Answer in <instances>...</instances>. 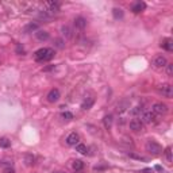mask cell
<instances>
[{
	"instance_id": "cell-1",
	"label": "cell",
	"mask_w": 173,
	"mask_h": 173,
	"mask_svg": "<svg viewBox=\"0 0 173 173\" xmlns=\"http://www.w3.org/2000/svg\"><path fill=\"white\" fill-rule=\"evenodd\" d=\"M35 61L38 62H46L50 61L51 58L54 57V49L51 47H42L39 50L35 51Z\"/></svg>"
},
{
	"instance_id": "cell-2",
	"label": "cell",
	"mask_w": 173,
	"mask_h": 173,
	"mask_svg": "<svg viewBox=\"0 0 173 173\" xmlns=\"http://www.w3.org/2000/svg\"><path fill=\"white\" fill-rule=\"evenodd\" d=\"M146 150L149 151V153H151L153 156H158L159 153L162 151V147L159 143L154 142V141H147V143H146Z\"/></svg>"
},
{
	"instance_id": "cell-3",
	"label": "cell",
	"mask_w": 173,
	"mask_h": 173,
	"mask_svg": "<svg viewBox=\"0 0 173 173\" xmlns=\"http://www.w3.org/2000/svg\"><path fill=\"white\" fill-rule=\"evenodd\" d=\"M158 91H159V93H161L162 96L168 97V99H170V97L173 96V86L170 85V84H168V83L161 84V85L158 86Z\"/></svg>"
},
{
	"instance_id": "cell-4",
	"label": "cell",
	"mask_w": 173,
	"mask_h": 173,
	"mask_svg": "<svg viewBox=\"0 0 173 173\" xmlns=\"http://www.w3.org/2000/svg\"><path fill=\"white\" fill-rule=\"evenodd\" d=\"M156 120V114L153 111H143L142 112V118H141V122H145V123H153Z\"/></svg>"
},
{
	"instance_id": "cell-5",
	"label": "cell",
	"mask_w": 173,
	"mask_h": 173,
	"mask_svg": "<svg viewBox=\"0 0 173 173\" xmlns=\"http://www.w3.org/2000/svg\"><path fill=\"white\" fill-rule=\"evenodd\" d=\"M153 111L154 114H158V115H164V114L168 112V107L166 104H164V103H154L153 104Z\"/></svg>"
},
{
	"instance_id": "cell-6",
	"label": "cell",
	"mask_w": 173,
	"mask_h": 173,
	"mask_svg": "<svg viewBox=\"0 0 173 173\" xmlns=\"http://www.w3.org/2000/svg\"><path fill=\"white\" fill-rule=\"evenodd\" d=\"M129 126H130V130H132V131H141L143 127V123L141 122V119L135 118V119H131V120H130Z\"/></svg>"
},
{
	"instance_id": "cell-7",
	"label": "cell",
	"mask_w": 173,
	"mask_h": 173,
	"mask_svg": "<svg viewBox=\"0 0 173 173\" xmlns=\"http://www.w3.org/2000/svg\"><path fill=\"white\" fill-rule=\"evenodd\" d=\"M58 100H59V91L57 88H53L47 93V102L56 103V102H58Z\"/></svg>"
},
{
	"instance_id": "cell-8",
	"label": "cell",
	"mask_w": 173,
	"mask_h": 173,
	"mask_svg": "<svg viewBox=\"0 0 173 173\" xmlns=\"http://www.w3.org/2000/svg\"><path fill=\"white\" fill-rule=\"evenodd\" d=\"M78 141H80V137H78V134H76V132H70L66 137V143L69 146H76L78 143Z\"/></svg>"
},
{
	"instance_id": "cell-9",
	"label": "cell",
	"mask_w": 173,
	"mask_h": 173,
	"mask_svg": "<svg viewBox=\"0 0 173 173\" xmlns=\"http://www.w3.org/2000/svg\"><path fill=\"white\" fill-rule=\"evenodd\" d=\"M46 7H47V12L49 14H57L59 11V3L47 2V3H46Z\"/></svg>"
},
{
	"instance_id": "cell-10",
	"label": "cell",
	"mask_w": 173,
	"mask_h": 173,
	"mask_svg": "<svg viewBox=\"0 0 173 173\" xmlns=\"http://www.w3.org/2000/svg\"><path fill=\"white\" fill-rule=\"evenodd\" d=\"M145 8H146V3H143V2H135L134 4L131 5V11H132L134 14L142 12Z\"/></svg>"
},
{
	"instance_id": "cell-11",
	"label": "cell",
	"mask_w": 173,
	"mask_h": 173,
	"mask_svg": "<svg viewBox=\"0 0 173 173\" xmlns=\"http://www.w3.org/2000/svg\"><path fill=\"white\" fill-rule=\"evenodd\" d=\"M166 58L165 57H162V56H158V57H156L154 58V61H153V65L156 68H164V66H166Z\"/></svg>"
},
{
	"instance_id": "cell-12",
	"label": "cell",
	"mask_w": 173,
	"mask_h": 173,
	"mask_svg": "<svg viewBox=\"0 0 173 173\" xmlns=\"http://www.w3.org/2000/svg\"><path fill=\"white\" fill-rule=\"evenodd\" d=\"M93 103H95V99H93V97H92V96H88V97H85V99H84L83 104H81V108H83V110H91L92 105H93Z\"/></svg>"
},
{
	"instance_id": "cell-13",
	"label": "cell",
	"mask_w": 173,
	"mask_h": 173,
	"mask_svg": "<svg viewBox=\"0 0 173 173\" xmlns=\"http://www.w3.org/2000/svg\"><path fill=\"white\" fill-rule=\"evenodd\" d=\"M74 26L80 30H84L86 27V19L83 18V16H78V18L74 19Z\"/></svg>"
},
{
	"instance_id": "cell-14",
	"label": "cell",
	"mask_w": 173,
	"mask_h": 173,
	"mask_svg": "<svg viewBox=\"0 0 173 173\" xmlns=\"http://www.w3.org/2000/svg\"><path fill=\"white\" fill-rule=\"evenodd\" d=\"M38 29H39V24L35 23V22H30L29 24H26L23 29L24 32H32V31H38Z\"/></svg>"
},
{
	"instance_id": "cell-15",
	"label": "cell",
	"mask_w": 173,
	"mask_h": 173,
	"mask_svg": "<svg viewBox=\"0 0 173 173\" xmlns=\"http://www.w3.org/2000/svg\"><path fill=\"white\" fill-rule=\"evenodd\" d=\"M161 46L165 49V50H168V51L173 50V42H172V39H170V38H166V39L162 41Z\"/></svg>"
},
{
	"instance_id": "cell-16",
	"label": "cell",
	"mask_w": 173,
	"mask_h": 173,
	"mask_svg": "<svg viewBox=\"0 0 173 173\" xmlns=\"http://www.w3.org/2000/svg\"><path fill=\"white\" fill-rule=\"evenodd\" d=\"M35 35H37V38L39 41H47L49 39V32L43 31V30H38V31L35 32Z\"/></svg>"
},
{
	"instance_id": "cell-17",
	"label": "cell",
	"mask_w": 173,
	"mask_h": 173,
	"mask_svg": "<svg viewBox=\"0 0 173 173\" xmlns=\"http://www.w3.org/2000/svg\"><path fill=\"white\" fill-rule=\"evenodd\" d=\"M61 31H62V35H64V37H66V38H72L73 37L72 29H70L69 26H62Z\"/></svg>"
},
{
	"instance_id": "cell-18",
	"label": "cell",
	"mask_w": 173,
	"mask_h": 173,
	"mask_svg": "<svg viewBox=\"0 0 173 173\" xmlns=\"http://www.w3.org/2000/svg\"><path fill=\"white\" fill-rule=\"evenodd\" d=\"M103 123H104L105 129H110L112 126V115H105L104 119H103Z\"/></svg>"
},
{
	"instance_id": "cell-19",
	"label": "cell",
	"mask_w": 173,
	"mask_h": 173,
	"mask_svg": "<svg viewBox=\"0 0 173 173\" xmlns=\"http://www.w3.org/2000/svg\"><path fill=\"white\" fill-rule=\"evenodd\" d=\"M73 169L76 170V172H77V170H81L84 168V162L81 161V159H74V161H73Z\"/></svg>"
},
{
	"instance_id": "cell-20",
	"label": "cell",
	"mask_w": 173,
	"mask_h": 173,
	"mask_svg": "<svg viewBox=\"0 0 173 173\" xmlns=\"http://www.w3.org/2000/svg\"><path fill=\"white\" fill-rule=\"evenodd\" d=\"M11 146V141L8 139V138H0V147H3V149H7V147H10Z\"/></svg>"
},
{
	"instance_id": "cell-21",
	"label": "cell",
	"mask_w": 173,
	"mask_h": 173,
	"mask_svg": "<svg viewBox=\"0 0 173 173\" xmlns=\"http://www.w3.org/2000/svg\"><path fill=\"white\" fill-rule=\"evenodd\" d=\"M112 15H114V18H115V19H122V18H123V11H122L120 8H114Z\"/></svg>"
},
{
	"instance_id": "cell-22",
	"label": "cell",
	"mask_w": 173,
	"mask_h": 173,
	"mask_svg": "<svg viewBox=\"0 0 173 173\" xmlns=\"http://www.w3.org/2000/svg\"><path fill=\"white\" fill-rule=\"evenodd\" d=\"M76 150H77L80 154H86L88 149H86V146L83 145V143H77V145H76Z\"/></svg>"
},
{
	"instance_id": "cell-23",
	"label": "cell",
	"mask_w": 173,
	"mask_h": 173,
	"mask_svg": "<svg viewBox=\"0 0 173 173\" xmlns=\"http://www.w3.org/2000/svg\"><path fill=\"white\" fill-rule=\"evenodd\" d=\"M127 107H129V102H122L120 104L118 105L116 110H118V112H124V111L127 110Z\"/></svg>"
},
{
	"instance_id": "cell-24",
	"label": "cell",
	"mask_w": 173,
	"mask_h": 173,
	"mask_svg": "<svg viewBox=\"0 0 173 173\" xmlns=\"http://www.w3.org/2000/svg\"><path fill=\"white\" fill-rule=\"evenodd\" d=\"M61 118L64 119V120H72V119H73V114L69 112V111H65V112H62Z\"/></svg>"
},
{
	"instance_id": "cell-25",
	"label": "cell",
	"mask_w": 173,
	"mask_h": 173,
	"mask_svg": "<svg viewBox=\"0 0 173 173\" xmlns=\"http://www.w3.org/2000/svg\"><path fill=\"white\" fill-rule=\"evenodd\" d=\"M32 164H34V156H31V154H27V156H26V165L31 166Z\"/></svg>"
},
{
	"instance_id": "cell-26",
	"label": "cell",
	"mask_w": 173,
	"mask_h": 173,
	"mask_svg": "<svg viewBox=\"0 0 173 173\" xmlns=\"http://www.w3.org/2000/svg\"><path fill=\"white\" fill-rule=\"evenodd\" d=\"M165 156H166L168 161L172 162V147H166V150H165Z\"/></svg>"
},
{
	"instance_id": "cell-27",
	"label": "cell",
	"mask_w": 173,
	"mask_h": 173,
	"mask_svg": "<svg viewBox=\"0 0 173 173\" xmlns=\"http://www.w3.org/2000/svg\"><path fill=\"white\" fill-rule=\"evenodd\" d=\"M129 157H130V158L139 159V161H146V158H143L142 156H137V154H134V153H129Z\"/></svg>"
},
{
	"instance_id": "cell-28",
	"label": "cell",
	"mask_w": 173,
	"mask_h": 173,
	"mask_svg": "<svg viewBox=\"0 0 173 173\" xmlns=\"http://www.w3.org/2000/svg\"><path fill=\"white\" fill-rule=\"evenodd\" d=\"M166 73L168 76L173 74V64H166Z\"/></svg>"
},
{
	"instance_id": "cell-29",
	"label": "cell",
	"mask_w": 173,
	"mask_h": 173,
	"mask_svg": "<svg viewBox=\"0 0 173 173\" xmlns=\"http://www.w3.org/2000/svg\"><path fill=\"white\" fill-rule=\"evenodd\" d=\"M142 112H143V110H142V108H139V107H135L134 110H131L132 115H138V114H142Z\"/></svg>"
},
{
	"instance_id": "cell-30",
	"label": "cell",
	"mask_w": 173,
	"mask_h": 173,
	"mask_svg": "<svg viewBox=\"0 0 173 173\" xmlns=\"http://www.w3.org/2000/svg\"><path fill=\"white\" fill-rule=\"evenodd\" d=\"M3 173H15V170H14L11 166H7V168H4V170H3Z\"/></svg>"
},
{
	"instance_id": "cell-31",
	"label": "cell",
	"mask_w": 173,
	"mask_h": 173,
	"mask_svg": "<svg viewBox=\"0 0 173 173\" xmlns=\"http://www.w3.org/2000/svg\"><path fill=\"white\" fill-rule=\"evenodd\" d=\"M56 46H57V47H59V49H62V47H64V43H62L61 39H57L56 41Z\"/></svg>"
},
{
	"instance_id": "cell-32",
	"label": "cell",
	"mask_w": 173,
	"mask_h": 173,
	"mask_svg": "<svg viewBox=\"0 0 173 173\" xmlns=\"http://www.w3.org/2000/svg\"><path fill=\"white\" fill-rule=\"evenodd\" d=\"M16 53H22V54H23V53H24V49H23V46H20V45H18V46H16Z\"/></svg>"
},
{
	"instance_id": "cell-33",
	"label": "cell",
	"mask_w": 173,
	"mask_h": 173,
	"mask_svg": "<svg viewBox=\"0 0 173 173\" xmlns=\"http://www.w3.org/2000/svg\"><path fill=\"white\" fill-rule=\"evenodd\" d=\"M156 169L158 170V172H164V168H162V166H159V165H156Z\"/></svg>"
},
{
	"instance_id": "cell-34",
	"label": "cell",
	"mask_w": 173,
	"mask_h": 173,
	"mask_svg": "<svg viewBox=\"0 0 173 173\" xmlns=\"http://www.w3.org/2000/svg\"><path fill=\"white\" fill-rule=\"evenodd\" d=\"M150 172V169H143V170H141V173H149Z\"/></svg>"
}]
</instances>
